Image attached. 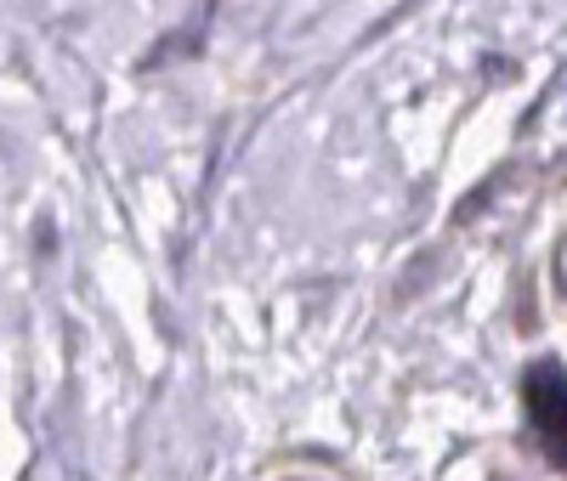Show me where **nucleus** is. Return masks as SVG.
<instances>
[{
    "instance_id": "nucleus-1",
    "label": "nucleus",
    "mask_w": 567,
    "mask_h": 481,
    "mask_svg": "<svg viewBox=\"0 0 567 481\" xmlns=\"http://www.w3.org/2000/svg\"><path fill=\"white\" fill-rule=\"evenodd\" d=\"M523 397H528V414H534L545 453L567 470V374L556 363H534L528 379H523Z\"/></svg>"
}]
</instances>
